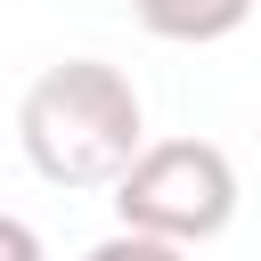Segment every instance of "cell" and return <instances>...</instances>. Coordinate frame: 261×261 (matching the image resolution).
<instances>
[{
	"label": "cell",
	"instance_id": "cell-5",
	"mask_svg": "<svg viewBox=\"0 0 261 261\" xmlns=\"http://www.w3.org/2000/svg\"><path fill=\"white\" fill-rule=\"evenodd\" d=\"M0 261H49L41 228H33V220H16V212H0Z\"/></svg>",
	"mask_w": 261,
	"mask_h": 261
},
{
	"label": "cell",
	"instance_id": "cell-2",
	"mask_svg": "<svg viewBox=\"0 0 261 261\" xmlns=\"http://www.w3.org/2000/svg\"><path fill=\"white\" fill-rule=\"evenodd\" d=\"M237 163L212 139H147L114 179V220L163 245H212L237 220Z\"/></svg>",
	"mask_w": 261,
	"mask_h": 261
},
{
	"label": "cell",
	"instance_id": "cell-3",
	"mask_svg": "<svg viewBox=\"0 0 261 261\" xmlns=\"http://www.w3.org/2000/svg\"><path fill=\"white\" fill-rule=\"evenodd\" d=\"M261 0H130V16L155 33V41H179V49H204V41H228Z\"/></svg>",
	"mask_w": 261,
	"mask_h": 261
},
{
	"label": "cell",
	"instance_id": "cell-1",
	"mask_svg": "<svg viewBox=\"0 0 261 261\" xmlns=\"http://www.w3.org/2000/svg\"><path fill=\"white\" fill-rule=\"evenodd\" d=\"M16 147L57 188H114L122 163L147 147V106L122 65L106 57H57L16 98Z\"/></svg>",
	"mask_w": 261,
	"mask_h": 261
},
{
	"label": "cell",
	"instance_id": "cell-4",
	"mask_svg": "<svg viewBox=\"0 0 261 261\" xmlns=\"http://www.w3.org/2000/svg\"><path fill=\"white\" fill-rule=\"evenodd\" d=\"M82 261H188V245H163V237H139V228H114L98 237Z\"/></svg>",
	"mask_w": 261,
	"mask_h": 261
}]
</instances>
